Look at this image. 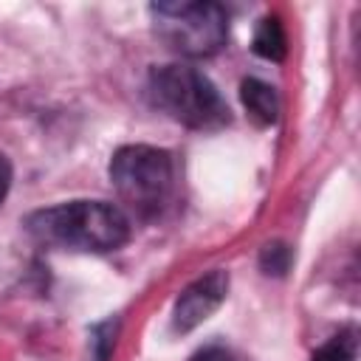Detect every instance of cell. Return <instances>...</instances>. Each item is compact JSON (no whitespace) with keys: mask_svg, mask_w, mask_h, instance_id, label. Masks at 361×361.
Listing matches in <instances>:
<instances>
[{"mask_svg":"<svg viewBox=\"0 0 361 361\" xmlns=\"http://www.w3.org/2000/svg\"><path fill=\"white\" fill-rule=\"evenodd\" d=\"M25 226L34 240L71 251H113L130 237L127 214L104 200H73L39 209Z\"/></svg>","mask_w":361,"mask_h":361,"instance_id":"6da1fadb","label":"cell"},{"mask_svg":"<svg viewBox=\"0 0 361 361\" xmlns=\"http://www.w3.org/2000/svg\"><path fill=\"white\" fill-rule=\"evenodd\" d=\"M110 180L124 203V209L135 217H155L169 203L175 186V166L169 152L133 144L121 147L110 161Z\"/></svg>","mask_w":361,"mask_h":361,"instance_id":"7a4b0ae2","label":"cell"},{"mask_svg":"<svg viewBox=\"0 0 361 361\" xmlns=\"http://www.w3.org/2000/svg\"><path fill=\"white\" fill-rule=\"evenodd\" d=\"M149 99L169 118L195 130H217L228 121V107L217 87L189 65L155 68L149 73Z\"/></svg>","mask_w":361,"mask_h":361,"instance_id":"3957f363","label":"cell"},{"mask_svg":"<svg viewBox=\"0 0 361 361\" xmlns=\"http://www.w3.org/2000/svg\"><path fill=\"white\" fill-rule=\"evenodd\" d=\"M152 20L158 37L183 56H212L228 37V17L217 3H158Z\"/></svg>","mask_w":361,"mask_h":361,"instance_id":"277c9868","label":"cell"},{"mask_svg":"<svg viewBox=\"0 0 361 361\" xmlns=\"http://www.w3.org/2000/svg\"><path fill=\"white\" fill-rule=\"evenodd\" d=\"M226 290H228V276L223 271H212L197 282H192L175 302V313H172L175 330H192L195 324L206 322L226 299Z\"/></svg>","mask_w":361,"mask_h":361,"instance_id":"5b68a950","label":"cell"},{"mask_svg":"<svg viewBox=\"0 0 361 361\" xmlns=\"http://www.w3.org/2000/svg\"><path fill=\"white\" fill-rule=\"evenodd\" d=\"M240 96H243V104L245 110L259 121V124H274L276 116H279V102H276V93L271 85L259 82V79H245L243 87H240Z\"/></svg>","mask_w":361,"mask_h":361,"instance_id":"8992f818","label":"cell"},{"mask_svg":"<svg viewBox=\"0 0 361 361\" xmlns=\"http://www.w3.org/2000/svg\"><path fill=\"white\" fill-rule=\"evenodd\" d=\"M254 51L265 59H282L285 56V31L276 17H265L254 31Z\"/></svg>","mask_w":361,"mask_h":361,"instance_id":"52a82bcc","label":"cell"},{"mask_svg":"<svg viewBox=\"0 0 361 361\" xmlns=\"http://www.w3.org/2000/svg\"><path fill=\"white\" fill-rule=\"evenodd\" d=\"M353 358H355V336H353V333L333 336V338L313 355V361H353Z\"/></svg>","mask_w":361,"mask_h":361,"instance_id":"ba28073f","label":"cell"},{"mask_svg":"<svg viewBox=\"0 0 361 361\" xmlns=\"http://www.w3.org/2000/svg\"><path fill=\"white\" fill-rule=\"evenodd\" d=\"M195 361H231V355L226 350H220V347H209V350L197 353Z\"/></svg>","mask_w":361,"mask_h":361,"instance_id":"9c48e42d","label":"cell"},{"mask_svg":"<svg viewBox=\"0 0 361 361\" xmlns=\"http://www.w3.org/2000/svg\"><path fill=\"white\" fill-rule=\"evenodd\" d=\"M8 180H11V172H8L6 158L0 155V200H3V195H6V189H8Z\"/></svg>","mask_w":361,"mask_h":361,"instance_id":"30bf717a","label":"cell"}]
</instances>
